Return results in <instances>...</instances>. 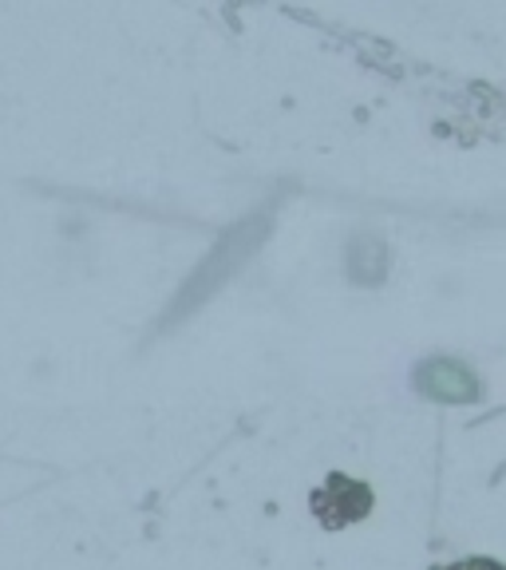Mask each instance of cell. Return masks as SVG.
I'll return each instance as SVG.
<instances>
[{"label":"cell","mask_w":506,"mask_h":570,"mask_svg":"<svg viewBox=\"0 0 506 570\" xmlns=\"http://www.w3.org/2000/svg\"><path fill=\"white\" fill-rule=\"evenodd\" d=\"M444 570H506L498 559H463V562H452Z\"/></svg>","instance_id":"3957f363"},{"label":"cell","mask_w":506,"mask_h":570,"mask_svg":"<svg viewBox=\"0 0 506 570\" xmlns=\"http://www.w3.org/2000/svg\"><path fill=\"white\" fill-rule=\"evenodd\" d=\"M416 384L424 396L447 401V404H463V401H475V396H479L475 376L463 365H455V361H431V365H424L416 376Z\"/></svg>","instance_id":"7a4b0ae2"},{"label":"cell","mask_w":506,"mask_h":570,"mask_svg":"<svg viewBox=\"0 0 506 570\" xmlns=\"http://www.w3.org/2000/svg\"><path fill=\"white\" fill-rule=\"evenodd\" d=\"M373 503H376L373 488L345 472H329L325 483L312 488V495H309V511L317 515V523L329 527V531H340V527H353V523H360V519H368Z\"/></svg>","instance_id":"6da1fadb"}]
</instances>
